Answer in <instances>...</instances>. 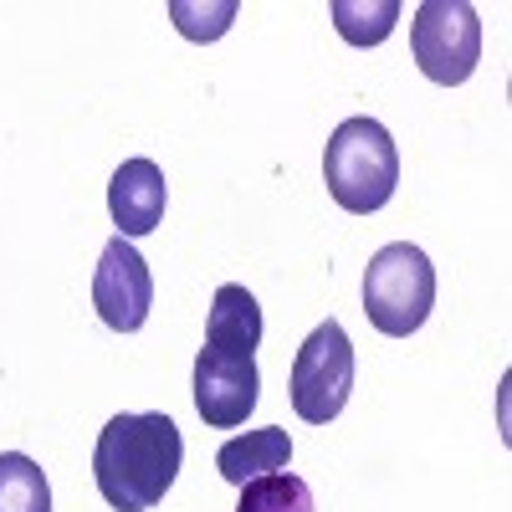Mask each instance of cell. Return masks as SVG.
Listing matches in <instances>:
<instances>
[{
    "label": "cell",
    "instance_id": "12",
    "mask_svg": "<svg viewBox=\"0 0 512 512\" xmlns=\"http://www.w3.org/2000/svg\"><path fill=\"white\" fill-rule=\"evenodd\" d=\"M400 21V0H374V6H359V0H333V26L349 47H379L384 36Z\"/></svg>",
    "mask_w": 512,
    "mask_h": 512
},
{
    "label": "cell",
    "instance_id": "4",
    "mask_svg": "<svg viewBox=\"0 0 512 512\" xmlns=\"http://www.w3.org/2000/svg\"><path fill=\"white\" fill-rule=\"evenodd\" d=\"M410 52L415 67L441 82V88H461L482 62V16L466 0H425L410 16Z\"/></svg>",
    "mask_w": 512,
    "mask_h": 512
},
{
    "label": "cell",
    "instance_id": "1",
    "mask_svg": "<svg viewBox=\"0 0 512 512\" xmlns=\"http://www.w3.org/2000/svg\"><path fill=\"white\" fill-rule=\"evenodd\" d=\"M180 461L185 441L169 415H113L93 446V482L113 512H149L175 487Z\"/></svg>",
    "mask_w": 512,
    "mask_h": 512
},
{
    "label": "cell",
    "instance_id": "8",
    "mask_svg": "<svg viewBox=\"0 0 512 512\" xmlns=\"http://www.w3.org/2000/svg\"><path fill=\"white\" fill-rule=\"evenodd\" d=\"M164 200H169V185H164V169L154 159H123L118 164V175L108 185V216H113L123 241L149 236L164 221Z\"/></svg>",
    "mask_w": 512,
    "mask_h": 512
},
{
    "label": "cell",
    "instance_id": "5",
    "mask_svg": "<svg viewBox=\"0 0 512 512\" xmlns=\"http://www.w3.org/2000/svg\"><path fill=\"white\" fill-rule=\"evenodd\" d=\"M287 395H292L297 420H308V425H328L349 405V395H354V344H349L344 323L328 318L303 338V349L292 359Z\"/></svg>",
    "mask_w": 512,
    "mask_h": 512
},
{
    "label": "cell",
    "instance_id": "9",
    "mask_svg": "<svg viewBox=\"0 0 512 512\" xmlns=\"http://www.w3.org/2000/svg\"><path fill=\"white\" fill-rule=\"evenodd\" d=\"M262 344V308L241 282H226L210 297V318H205V349H216L226 359H251Z\"/></svg>",
    "mask_w": 512,
    "mask_h": 512
},
{
    "label": "cell",
    "instance_id": "6",
    "mask_svg": "<svg viewBox=\"0 0 512 512\" xmlns=\"http://www.w3.org/2000/svg\"><path fill=\"white\" fill-rule=\"evenodd\" d=\"M93 308L113 333H139L149 323L154 308V277L149 262L134 251V241L113 236L98 256V272H93Z\"/></svg>",
    "mask_w": 512,
    "mask_h": 512
},
{
    "label": "cell",
    "instance_id": "10",
    "mask_svg": "<svg viewBox=\"0 0 512 512\" xmlns=\"http://www.w3.org/2000/svg\"><path fill=\"white\" fill-rule=\"evenodd\" d=\"M292 461V436L277 431V425H267V431H246L236 441H226L216 451V472L236 487L256 482V477H272V472H287Z\"/></svg>",
    "mask_w": 512,
    "mask_h": 512
},
{
    "label": "cell",
    "instance_id": "3",
    "mask_svg": "<svg viewBox=\"0 0 512 512\" xmlns=\"http://www.w3.org/2000/svg\"><path fill=\"white\" fill-rule=\"evenodd\" d=\"M436 308V267L410 241H390L369 256L364 272V318L384 338H410Z\"/></svg>",
    "mask_w": 512,
    "mask_h": 512
},
{
    "label": "cell",
    "instance_id": "7",
    "mask_svg": "<svg viewBox=\"0 0 512 512\" xmlns=\"http://www.w3.org/2000/svg\"><path fill=\"white\" fill-rule=\"evenodd\" d=\"M256 400H262V374H256V359H226L216 349H200L195 359V410L205 425L216 431H231L241 425Z\"/></svg>",
    "mask_w": 512,
    "mask_h": 512
},
{
    "label": "cell",
    "instance_id": "13",
    "mask_svg": "<svg viewBox=\"0 0 512 512\" xmlns=\"http://www.w3.org/2000/svg\"><path fill=\"white\" fill-rule=\"evenodd\" d=\"M236 512H318L313 507V487L292 472H272V477H256L241 487Z\"/></svg>",
    "mask_w": 512,
    "mask_h": 512
},
{
    "label": "cell",
    "instance_id": "14",
    "mask_svg": "<svg viewBox=\"0 0 512 512\" xmlns=\"http://www.w3.org/2000/svg\"><path fill=\"white\" fill-rule=\"evenodd\" d=\"M169 16L180 21V31H185L190 41H216V36L231 26L236 6L226 0V6H210V11H200V6H185V0H175V6H169Z\"/></svg>",
    "mask_w": 512,
    "mask_h": 512
},
{
    "label": "cell",
    "instance_id": "11",
    "mask_svg": "<svg viewBox=\"0 0 512 512\" xmlns=\"http://www.w3.org/2000/svg\"><path fill=\"white\" fill-rule=\"evenodd\" d=\"M0 512H52L47 472L21 451H0Z\"/></svg>",
    "mask_w": 512,
    "mask_h": 512
},
{
    "label": "cell",
    "instance_id": "2",
    "mask_svg": "<svg viewBox=\"0 0 512 512\" xmlns=\"http://www.w3.org/2000/svg\"><path fill=\"white\" fill-rule=\"evenodd\" d=\"M323 180H328V195L344 205L349 216H374V210H384L395 185H400V149L390 139V128L379 118H344L328 139Z\"/></svg>",
    "mask_w": 512,
    "mask_h": 512
}]
</instances>
